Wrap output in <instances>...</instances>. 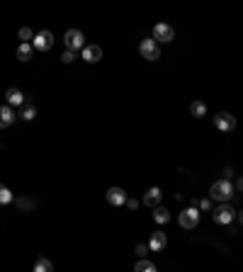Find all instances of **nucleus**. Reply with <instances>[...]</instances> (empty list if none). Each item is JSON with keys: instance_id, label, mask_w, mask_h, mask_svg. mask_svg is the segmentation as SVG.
Returning <instances> with one entry per match:
<instances>
[{"instance_id": "7ed1b4c3", "label": "nucleus", "mask_w": 243, "mask_h": 272, "mask_svg": "<svg viewBox=\"0 0 243 272\" xmlns=\"http://www.w3.org/2000/svg\"><path fill=\"white\" fill-rule=\"evenodd\" d=\"M63 41H66V46L71 49V51H83L85 49V37H83V32L78 30H68L66 32V37H63Z\"/></svg>"}, {"instance_id": "4be33fe9", "label": "nucleus", "mask_w": 243, "mask_h": 272, "mask_svg": "<svg viewBox=\"0 0 243 272\" xmlns=\"http://www.w3.org/2000/svg\"><path fill=\"white\" fill-rule=\"evenodd\" d=\"M15 197H12V192L5 187V185H0V204H10Z\"/></svg>"}, {"instance_id": "f257e3e1", "label": "nucleus", "mask_w": 243, "mask_h": 272, "mask_svg": "<svg viewBox=\"0 0 243 272\" xmlns=\"http://www.w3.org/2000/svg\"><path fill=\"white\" fill-rule=\"evenodd\" d=\"M234 194H236V187H234L231 180H216L209 187V197H212L214 202H219V204H229V199Z\"/></svg>"}, {"instance_id": "6ab92c4d", "label": "nucleus", "mask_w": 243, "mask_h": 272, "mask_svg": "<svg viewBox=\"0 0 243 272\" xmlns=\"http://www.w3.org/2000/svg\"><path fill=\"white\" fill-rule=\"evenodd\" d=\"M134 272H158V268L153 265L151 260H146V258H144V260H139V263H136Z\"/></svg>"}, {"instance_id": "f8f14e48", "label": "nucleus", "mask_w": 243, "mask_h": 272, "mask_svg": "<svg viewBox=\"0 0 243 272\" xmlns=\"http://www.w3.org/2000/svg\"><path fill=\"white\" fill-rule=\"evenodd\" d=\"M83 59L88 61V63H97V61L102 59V46H97V44H85Z\"/></svg>"}, {"instance_id": "9b49d317", "label": "nucleus", "mask_w": 243, "mask_h": 272, "mask_svg": "<svg viewBox=\"0 0 243 272\" xmlns=\"http://www.w3.org/2000/svg\"><path fill=\"white\" fill-rule=\"evenodd\" d=\"M15 119H17V115L12 112V107H10V105H2V107H0V129L12 126Z\"/></svg>"}, {"instance_id": "cd10ccee", "label": "nucleus", "mask_w": 243, "mask_h": 272, "mask_svg": "<svg viewBox=\"0 0 243 272\" xmlns=\"http://www.w3.org/2000/svg\"><path fill=\"white\" fill-rule=\"evenodd\" d=\"M239 192H243V175H239V180H236V185H234Z\"/></svg>"}, {"instance_id": "20e7f679", "label": "nucleus", "mask_w": 243, "mask_h": 272, "mask_svg": "<svg viewBox=\"0 0 243 272\" xmlns=\"http://www.w3.org/2000/svg\"><path fill=\"white\" fill-rule=\"evenodd\" d=\"M139 51H141V56L146 61H156L161 56V49H158V41H156V39H141Z\"/></svg>"}, {"instance_id": "a878e982", "label": "nucleus", "mask_w": 243, "mask_h": 272, "mask_svg": "<svg viewBox=\"0 0 243 272\" xmlns=\"http://www.w3.org/2000/svg\"><path fill=\"white\" fill-rule=\"evenodd\" d=\"M200 209H204V212L212 209V199H202V202H200Z\"/></svg>"}, {"instance_id": "393cba45", "label": "nucleus", "mask_w": 243, "mask_h": 272, "mask_svg": "<svg viewBox=\"0 0 243 272\" xmlns=\"http://www.w3.org/2000/svg\"><path fill=\"white\" fill-rule=\"evenodd\" d=\"M61 61H63V63H73V61H76V51H71V49H66V51L61 54Z\"/></svg>"}, {"instance_id": "423d86ee", "label": "nucleus", "mask_w": 243, "mask_h": 272, "mask_svg": "<svg viewBox=\"0 0 243 272\" xmlns=\"http://www.w3.org/2000/svg\"><path fill=\"white\" fill-rule=\"evenodd\" d=\"M234 219H236V209L231 204H219L214 209V221L216 224H231Z\"/></svg>"}, {"instance_id": "b1692460", "label": "nucleus", "mask_w": 243, "mask_h": 272, "mask_svg": "<svg viewBox=\"0 0 243 272\" xmlns=\"http://www.w3.org/2000/svg\"><path fill=\"white\" fill-rule=\"evenodd\" d=\"M149 250H151V248H149V245H146V243H139V245H136V250H134V253H136V255H139V260H144V258H146V255H149Z\"/></svg>"}, {"instance_id": "f03ea898", "label": "nucleus", "mask_w": 243, "mask_h": 272, "mask_svg": "<svg viewBox=\"0 0 243 272\" xmlns=\"http://www.w3.org/2000/svg\"><path fill=\"white\" fill-rule=\"evenodd\" d=\"M178 224H180L182 229H195L197 224H200V209L197 207H187V209H182L180 216H178Z\"/></svg>"}, {"instance_id": "39448f33", "label": "nucleus", "mask_w": 243, "mask_h": 272, "mask_svg": "<svg viewBox=\"0 0 243 272\" xmlns=\"http://www.w3.org/2000/svg\"><path fill=\"white\" fill-rule=\"evenodd\" d=\"M32 46H34L37 51H49V49L54 46V34H51L49 30H41L39 34H34Z\"/></svg>"}, {"instance_id": "4468645a", "label": "nucleus", "mask_w": 243, "mask_h": 272, "mask_svg": "<svg viewBox=\"0 0 243 272\" xmlns=\"http://www.w3.org/2000/svg\"><path fill=\"white\" fill-rule=\"evenodd\" d=\"M5 100H7V105H10V107H12V105L22 107L27 97H25V92H22V90H17V88H10V90L5 92Z\"/></svg>"}, {"instance_id": "2eb2a0df", "label": "nucleus", "mask_w": 243, "mask_h": 272, "mask_svg": "<svg viewBox=\"0 0 243 272\" xmlns=\"http://www.w3.org/2000/svg\"><path fill=\"white\" fill-rule=\"evenodd\" d=\"M17 117H20V119H25V121H32L34 117H37V107L32 105L30 97H27V100H25V105L20 107V115H17Z\"/></svg>"}, {"instance_id": "9d476101", "label": "nucleus", "mask_w": 243, "mask_h": 272, "mask_svg": "<svg viewBox=\"0 0 243 272\" xmlns=\"http://www.w3.org/2000/svg\"><path fill=\"white\" fill-rule=\"evenodd\" d=\"M165 245H168V236H165L163 231H156V233H151V238H149V248H151L153 253H161Z\"/></svg>"}, {"instance_id": "aec40b11", "label": "nucleus", "mask_w": 243, "mask_h": 272, "mask_svg": "<svg viewBox=\"0 0 243 272\" xmlns=\"http://www.w3.org/2000/svg\"><path fill=\"white\" fill-rule=\"evenodd\" d=\"M30 56H32V44H20V46H17V59L30 61Z\"/></svg>"}, {"instance_id": "5701e85b", "label": "nucleus", "mask_w": 243, "mask_h": 272, "mask_svg": "<svg viewBox=\"0 0 243 272\" xmlns=\"http://www.w3.org/2000/svg\"><path fill=\"white\" fill-rule=\"evenodd\" d=\"M20 39H22V44H30V41H34V32L30 27H22L20 30Z\"/></svg>"}, {"instance_id": "6e6552de", "label": "nucleus", "mask_w": 243, "mask_h": 272, "mask_svg": "<svg viewBox=\"0 0 243 272\" xmlns=\"http://www.w3.org/2000/svg\"><path fill=\"white\" fill-rule=\"evenodd\" d=\"M214 126H216L219 131H234V129H236V117L229 115V112H219V115L214 117Z\"/></svg>"}, {"instance_id": "dca6fc26", "label": "nucleus", "mask_w": 243, "mask_h": 272, "mask_svg": "<svg viewBox=\"0 0 243 272\" xmlns=\"http://www.w3.org/2000/svg\"><path fill=\"white\" fill-rule=\"evenodd\" d=\"M190 115H192V117H197V119H202V117L207 115V105H204L202 100H195V102L190 105Z\"/></svg>"}, {"instance_id": "c85d7f7f", "label": "nucleus", "mask_w": 243, "mask_h": 272, "mask_svg": "<svg viewBox=\"0 0 243 272\" xmlns=\"http://www.w3.org/2000/svg\"><path fill=\"white\" fill-rule=\"evenodd\" d=\"M236 216H239V221L243 224V212H236Z\"/></svg>"}, {"instance_id": "412c9836", "label": "nucleus", "mask_w": 243, "mask_h": 272, "mask_svg": "<svg viewBox=\"0 0 243 272\" xmlns=\"http://www.w3.org/2000/svg\"><path fill=\"white\" fill-rule=\"evenodd\" d=\"M15 204H17L20 209H34V207H37V202H34V199H27V197H17Z\"/></svg>"}, {"instance_id": "0eeeda50", "label": "nucleus", "mask_w": 243, "mask_h": 272, "mask_svg": "<svg viewBox=\"0 0 243 272\" xmlns=\"http://www.w3.org/2000/svg\"><path fill=\"white\" fill-rule=\"evenodd\" d=\"M153 39L156 41H173L175 39V30L168 25V22H158L153 27Z\"/></svg>"}, {"instance_id": "bb28decb", "label": "nucleus", "mask_w": 243, "mask_h": 272, "mask_svg": "<svg viewBox=\"0 0 243 272\" xmlns=\"http://www.w3.org/2000/svg\"><path fill=\"white\" fill-rule=\"evenodd\" d=\"M126 207L134 212V209H139V202H136V199H126Z\"/></svg>"}, {"instance_id": "a211bd4d", "label": "nucleus", "mask_w": 243, "mask_h": 272, "mask_svg": "<svg viewBox=\"0 0 243 272\" xmlns=\"http://www.w3.org/2000/svg\"><path fill=\"white\" fill-rule=\"evenodd\" d=\"M34 272H54L51 260H46V258H37V263H34Z\"/></svg>"}, {"instance_id": "1a4fd4ad", "label": "nucleus", "mask_w": 243, "mask_h": 272, "mask_svg": "<svg viewBox=\"0 0 243 272\" xmlns=\"http://www.w3.org/2000/svg\"><path fill=\"white\" fill-rule=\"evenodd\" d=\"M105 197H107V202H110L112 207H122V204H126V192H124L122 187H110Z\"/></svg>"}, {"instance_id": "f3484780", "label": "nucleus", "mask_w": 243, "mask_h": 272, "mask_svg": "<svg viewBox=\"0 0 243 272\" xmlns=\"http://www.w3.org/2000/svg\"><path fill=\"white\" fill-rule=\"evenodd\" d=\"M153 221H156V224H168V221H170V212L158 204V207L153 209Z\"/></svg>"}, {"instance_id": "ddd939ff", "label": "nucleus", "mask_w": 243, "mask_h": 272, "mask_svg": "<svg viewBox=\"0 0 243 272\" xmlns=\"http://www.w3.org/2000/svg\"><path fill=\"white\" fill-rule=\"evenodd\" d=\"M161 199H163L161 187H151V190L144 194V204H146V207H151V209H156V207L161 204Z\"/></svg>"}]
</instances>
